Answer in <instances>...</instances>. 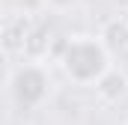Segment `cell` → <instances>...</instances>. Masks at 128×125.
<instances>
[{
	"label": "cell",
	"mask_w": 128,
	"mask_h": 125,
	"mask_svg": "<svg viewBox=\"0 0 128 125\" xmlns=\"http://www.w3.org/2000/svg\"><path fill=\"white\" fill-rule=\"evenodd\" d=\"M125 74H119L116 68H110V72H104V74H98V84H96V92L104 98V101H116V98H122L125 95Z\"/></svg>",
	"instance_id": "1"
},
{
	"label": "cell",
	"mask_w": 128,
	"mask_h": 125,
	"mask_svg": "<svg viewBox=\"0 0 128 125\" xmlns=\"http://www.w3.org/2000/svg\"><path fill=\"white\" fill-rule=\"evenodd\" d=\"M104 45L107 48H128V27L125 21H113L110 27H107V33H104Z\"/></svg>",
	"instance_id": "2"
},
{
	"label": "cell",
	"mask_w": 128,
	"mask_h": 125,
	"mask_svg": "<svg viewBox=\"0 0 128 125\" xmlns=\"http://www.w3.org/2000/svg\"><path fill=\"white\" fill-rule=\"evenodd\" d=\"M51 3H60V6H66V3H72V0H51Z\"/></svg>",
	"instance_id": "3"
}]
</instances>
